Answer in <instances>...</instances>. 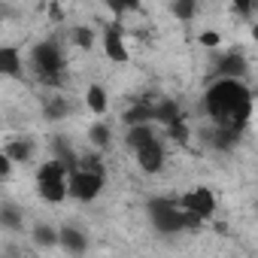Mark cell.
<instances>
[{"label":"cell","mask_w":258,"mask_h":258,"mask_svg":"<svg viewBox=\"0 0 258 258\" xmlns=\"http://www.w3.org/2000/svg\"><path fill=\"white\" fill-rule=\"evenodd\" d=\"M34 140H28V137H13L7 146H4V152H7V158L13 161V164H28L31 158H34Z\"/></svg>","instance_id":"cell-13"},{"label":"cell","mask_w":258,"mask_h":258,"mask_svg":"<svg viewBox=\"0 0 258 258\" xmlns=\"http://www.w3.org/2000/svg\"><path fill=\"white\" fill-rule=\"evenodd\" d=\"M201 109L216 121V127H228L234 134H243L252 118V109H255V97L246 79L213 76V82L204 91Z\"/></svg>","instance_id":"cell-1"},{"label":"cell","mask_w":258,"mask_h":258,"mask_svg":"<svg viewBox=\"0 0 258 258\" xmlns=\"http://www.w3.org/2000/svg\"><path fill=\"white\" fill-rule=\"evenodd\" d=\"M25 219H22V210L13 207V204H4L0 207V228H7V231H22Z\"/></svg>","instance_id":"cell-18"},{"label":"cell","mask_w":258,"mask_h":258,"mask_svg":"<svg viewBox=\"0 0 258 258\" xmlns=\"http://www.w3.org/2000/svg\"><path fill=\"white\" fill-rule=\"evenodd\" d=\"M134 158H137V167H140L143 173H149V176L161 173L164 164H167V146H164V137L155 134L152 140H146L143 146H137V149H134Z\"/></svg>","instance_id":"cell-7"},{"label":"cell","mask_w":258,"mask_h":258,"mask_svg":"<svg viewBox=\"0 0 258 258\" xmlns=\"http://www.w3.org/2000/svg\"><path fill=\"white\" fill-rule=\"evenodd\" d=\"M31 70L34 76L49 85V88H58L64 82V52H61V43L58 40H40L34 49H31Z\"/></svg>","instance_id":"cell-3"},{"label":"cell","mask_w":258,"mask_h":258,"mask_svg":"<svg viewBox=\"0 0 258 258\" xmlns=\"http://www.w3.org/2000/svg\"><path fill=\"white\" fill-rule=\"evenodd\" d=\"M198 43H201L204 49H219L222 34H219V31H201V34H198Z\"/></svg>","instance_id":"cell-26"},{"label":"cell","mask_w":258,"mask_h":258,"mask_svg":"<svg viewBox=\"0 0 258 258\" xmlns=\"http://www.w3.org/2000/svg\"><path fill=\"white\" fill-rule=\"evenodd\" d=\"M255 7H258V0H231V10L237 16H243V19H249L255 13Z\"/></svg>","instance_id":"cell-25"},{"label":"cell","mask_w":258,"mask_h":258,"mask_svg":"<svg viewBox=\"0 0 258 258\" xmlns=\"http://www.w3.org/2000/svg\"><path fill=\"white\" fill-rule=\"evenodd\" d=\"M13 167H16V164L7 158V152H4V149H0V176H10V173H13Z\"/></svg>","instance_id":"cell-27"},{"label":"cell","mask_w":258,"mask_h":258,"mask_svg":"<svg viewBox=\"0 0 258 258\" xmlns=\"http://www.w3.org/2000/svg\"><path fill=\"white\" fill-rule=\"evenodd\" d=\"M88 143H91L94 149H106V146L112 143V131H109V124L94 121V124L88 127Z\"/></svg>","instance_id":"cell-17"},{"label":"cell","mask_w":258,"mask_h":258,"mask_svg":"<svg viewBox=\"0 0 258 258\" xmlns=\"http://www.w3.org/2000/svg\"><path fill=\"white\" fill-rule=\"evenodd\" d=\"M164 134H167L173 143H188V137H191V127H188L185 115H182V118H176L173 124H167V127H164Z\"/></svg>","instance_id":"cell-23"},{"label":"cell","mask_w":258,"mask_h":258,"mask_svg":"<svg viewBox=\"0 0 258 258\" xmlns=\"http://www.w3.org/2000/svg\"><path fill=\"white\" fill-rule=\"evenodd\" d=\"M76 158H79V155H76V152L70 149V143H64V140L58 137V140H55V161H61V164H64V167L70 170V167L76 164Z\"/></svg>","instance_id":"cell-24"},{"label":"cell","mask_w":258,"mask_h":258,"mask_svg":"<svg viewBox=\"0 0 258 258\" xmlns=\"http://www.w3.org/2000/svg\"><path fill=\"white\" fill-rule=\"evenodd\" d=\"M85 106H88L91 115H103V112H106L109 97H106V88H103L100 82H91V85H88V91H85Z\"/></svg>","instance_id":"cell-14"},{"label":"cell","mask_w":258,"mask_h":258,"mask_svg":"<svg viewBox=\"0 0 258 258\" xmlns=\"http://www.w3.org/2000/svg\"><path fill=\"white\" fill-rule=\"evenodd\" d=\"M31 237H34V243H37V246H43V249L58 246V228H52V225H46V222H43V225H37Z\"/></svg>","instance_id":"cell-21"},{"label":"cell","mask_w":258,"mask_h":258,"mask_svg":"<svg viewBox=\"0 0 258 258\" xmlns=\"http://www.w3.org/2000/svg\"><path fill=\"white\" fill-rule=\"evenodd\" d=\"M34 182H37L40 201H46V204H64L67 201V167L61 161H55V158L43 161L37 167Z\"/></svg>","instance_id":"cell-5"},{"label":"cell","mask_w":258,"mask_h":258,"mask_svg":"<svg viewBox=\"0 0 258 258\" xmlns=\"http://www.w3.org/2000/svg\"><path fill=\"white\" fill-rule=\"evenodd\" d=\"M179 207L188 210L191 216H198V219L207 225V222L216 216L219 201H216V191H213L210 185H195V188H188V191L179 198Z\"/></svg>","instance_id":"cell-6"},{"label":"cell","mask_w":258,"mask_h":258,"mask_svg":"<svg viewBox=\"0 0 258 258\" xmlns=\"http://www.w3.org/2000/svg\"><path fill=\"white\" fill-rule=\"evenodd\" d=\"M146 213L158 234H182V231L204 228V222L198 216H191L188 210H182L179 201H173V198H152L146 204Z\"/></svg>","instance_id":"cell-2"},{"label":"cell","mask_w":258,"mask_h":258,"mask_svg":"<svg viewBox=\"0 0 258 258\" xmlns=\"http://www.w3.org/2000/svg\"><path fill=\"white\" fill-rule=\"evenodd\" d=\"M246 73H249V64L240 52H231V55L219 58V64L213 70V76H234V79H246Z\"/></svg>","instance_id":"cell-11"},{"label":"cell","mask_w":258,"mask_h":258,"mask_svg":"<svg viewBox=\"0 0 258 258\" xmlns=\"http://www.w3.org/2000/svg\"><path fill=\"white\" fill-rule=\"evenodd\" d=\"M0 76L7 79H25V58L16 46H0Z\"/></svg>","instance_id":"cell-9"},{"label":"cell","mask_w":258,"mask_h":258,"mask_svg":"<svg viewBox=\"0 0 258 258\" xmlns=\"http://www.w3.org/2000/svg\"><path fill=\"white\" fill-rule=\"evenodd\" d=\"M124 124H143V121H152V103H134L124 109Z\"/></svg>","instance_id":"cell-20"},{"label":"cell","mask_w":258,"mask_h":258,"mask_svg":"<svg viewBox=\"0 0 258 258\" xmlns=\"http://www.w3.org/2000/svg\"><path fill=\"white\" fill-rule=\"evenodd\" d=\"M70 40H73V46H76V49L91 52V49H94V43H97V34H94V28H88V25H76V28L70 31Z\"/></svg>","instance_id":"cell-16"},{"label":"cell","mask_w":258,"mask_h":258,"mask_svg":"<svg viewBox=\"0 0 258 258\" xmlns=\"http://www.w3.org/2000/svg\"><path fill=\"white\" fill-rule=\"evenodd\" d=\"M103 185H106V173L103 170H91V167H82V164H73L67 170V198H73L79 204L97 201Z\"/></svg>","instance_id":"cell-4"},{"label":"cell","mask_w":258,"mask_h":258,"mask_svg":"<svg viewBox=\"0 0 258 258\" xmlns=\"http://www.w3.org/2000/svg\"><path fill=\"white\" fill-rule=\"evenodd\" d=\"M61 19H64V16H61V7L55 4V7H52V22H61Z\"/></svg>","instance_id":"cell-28"},{"label":"cell","mask_w":258,"mask_h":258,"mask_svg":"<svg viewBox=\"0 0 258 258\" xmlns=\"http://www.w3.org/2000/svg\"><path fill=\"white\" fill-rule=\"evenodd\" d=\"M106 4V10L115 16V19H121V16H127V13H137L140 7H143V0H103Z\"/></svg>","instance_id":"cell-22"},{"label":"cell","mask_w":258,"mask_h":258,"mask_svg":"<svg viewBox=\"0 0 258 258\" xmlns=\"http://www.w3.org/2000/svg\"><path fill=\"white\" fill-rule=\"evenodd\" d=\"M185 112L179 109V103L176 100H170V97H164V100H158V103H152V121L155 124H161V131L167 124H173L176 118H182Z\"/></svg>","instance_id":"cell-12"},{"label":"cell","mask_w":258,"mask_h":258,"mask_svg":"<svg viewBox=\"0 0 258 258\" xmlns=\"http://www.w3.org/2000/svg\"><path fill=\"white\" fill-rule=\"evenodd\" d=\"M100 46H103V55L112 61V64H127L131 61V52L124 46V34L118 25H106L103 34H100Z\"/></svg>","instance_id":"cell-8"},{"label":"cell","mask_w":258,"mask_h":258,"mask_svg":"<svg viewBox=\"0 0 258 258\" xmlns=\"http://www.w3.org/2000/svg\"><path fill=\"white\" fill-rule=\"evenodd\" d=\"M58 246L70 255H82V252H88V234H82L73 225H64V228H58Z\"/></svg>","instance_id":"cell-10"},{"label":"cell","mask_w":258,"mask_h":258,"mask_svg":"<svg viewBox=\"0 0 258 258\" xmlns=\"http://www.w3.org/2000/svg\"><path fill=\"white\" fill-rule=\"evenodd\" d=\"M170 16L176 22H191L198 16V0H170Z\"/></svg>","instance_id":"cell-19"},{"label":"cell","mask_w":258,"mask_h":258,"mask_svg":"<svg viewBox=\"0 0 258 258\" xmlns=\"http://www.w3.org/2000/svg\"><path fill=\"white\" fill-rule=\"evenodd\" d=\"M70 112H73V103H70L64 94H55V97H49V100H46V106H43V115H46V121H64Z\"/></svg>","instance_id":"cell-15"}]
</instances>
